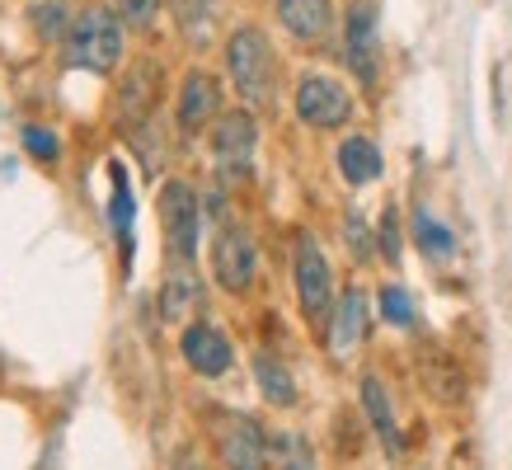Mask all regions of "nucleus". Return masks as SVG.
Listing matches in <instances>:
<instances>
[{
    "mask_svg": "<svg viewBox=\"0 0 512 470\" xmlns=\"http://www.w3.org/2000/svg\"><path fill=\"white\" fill-rule=\"evenodd\" d=\"M226 71H231L235 94L245 99L249 109H264L278 99V57H273V43H268L264 29L254 24H240L226 38Z\"/></svg>",
    "mask_w": 512,
    "mask_h": 470,
    "instance_id": "nucleus-1",
    "label": "nucleus"
},
{
    "mask_svg": "<svg viewBox=\"0 0 512 470\" xmlns=\"http://www.w3.org/2000/svg\"><path fill=\"white\" fill-rule=\"evenodd\" d=\"M123 29V15H113L109 5H85L66 33V66L90 71V76H109L123 62Z\"/></svg>",
    "mask_w": 512,
    "mask_h": 470,
    "instance_id": "nucleus-2",
    "label": "nucleus"
},
{
    "mask_svg": "<svg viewBox=\"0 0 512 470\" xmlns=\"http://www.w3.org/2000/svg\"><path fill=\"white\" fill-rule=\"evenodd\" d=\"M160 231H165L170 264H193V259H198L202 198L188 179H165V184H160Z\"/></svg>",
    "mask_w": 512,
    "mask_h": 470,
    "instance_id": "nucleus-3",
    "label": "nucleus"
},
{
    "mask_svg": "<svg viewBox=\"0 0 512 470\" xmlns=\"http://www.w3.org/2000/svg\"><path fill=\"white\" fill-rule=\"evenodd\" d=\"M292 278H296V301H301V315L315 320V325H329V311H334V268H329L325 250L315 235H296L292 250Z\"/></svg>",
    "mask_w": 512,
    "mask_h": 470,
    "instance_id": "nucleus-4",
    "label": "nucleus"
},
{
    "mask_svg": "<svg viewBox=\"0 0 512 470\" xmlns=\"http://www.w3.org/2000/svg\"><path fill=\"white\" fill-rule=\"evenodd\" d=\"M212 278L231 297L254 292V282H259V245H254V235L245 226L226 221L217 231V240H212Z\"/></svg>",
    "mask_w": 512,
    "mask_h": 470,
    "instance_id": "nucleus-5",
    "label": "nucleus"
},
{
    "mask_svg": "<svg viewBox=\"0 0 512 470\" xmlns=\"http://www.w3.org/2000/svg\"><path fill=\"white\" fill-rule=\"evenodd\" d=\"M254 151H259V123L249 109L221 113L212 123V160H217V174L240 184L249 170H254Z\"/></svg>",
    "mask_w": 512,
    "mask_h": 470,
    "instance_id": "nucleus-6",
    "label": "nucleus"
},
{
    "mask_svg": "<svg viewBox=\"0 0 512 470\" xmlns=\"http://www.w3.org/2000/svg\"><path fill=\"white\" fill-rule=\"evenodd\" d=\"M292 109L296 118L306 127H315V132H334V127H343L348 118H353V94H348V85H339L334 76H301L296 80V94H292Z\"/></svg>",
    "mask_w": 512,
    "mask_h": 470,
    "instance_id": "nucleus-7",
    "label": "nucleus"
},
{
    "mask_svg": "<svg viewBox=\"0 0 512 470\" xmlns=\"http://www.w3.org/2000/svg\"><path fill=\"white\" fill-rule=\"evenodd\" d=\"M268 433L249 414H226L217 423V452L226 470H268Z\"/></svg>",
    "mask_w": 512,
    "mask_h": 470,
    "instance_id": "nucleus-8",
    "label": "nucleus"
},
{
    "mask_svg": "<svg viewBox=\"0 0 512 470\" xmlns=\"http://www.w3.org/2000/svg\"><path fill=\"white\" fill-rule=\"evenodd\" d=\"M343 62L362 85H376V71H381V47H376V5L372 0H357L348 10V24H343Z\"/></svg>",
    "mask_w": 512,
    "mask_h": 470,
    "instance_id": "nucleus-9",
    "label": "nucleus"
},
{
    "mask_svg": "<svg viewBox=\"0 0 512 470\" xmlns=\"http://www.w3.org/2000/svg\"><path fill=\"white\" fill-rule=\"evenodd\" d=\"M217 118H221V85H217V76H207V71H188L184 85H179V104H174V123H179V132L198 137L202 127H212Z\"/></svg>",
    "mask_w": 512,
    "mask_h": 470,
    "instance_id": "nucleus-10",
    "label": "nucleus"
},
{
    "mask_svg": "<svg viewBox=\"0 0 512 470\" xmlns=\"http://www.w3.org/2000/svg\"><path fill=\"white\" fill-rule=\"evenodd\" d=\"M179 353L198 376H226L235 367V348L212 320H193L179 339Z\"/></svg>",
    "mask_w": 512,
    "mask_h": 470,
    "instance_id": "nucleus-11",
    "label": "nucleus"
},
{
    "mask_svg": "<svg viewBox=\"0 0 512 470\" xmlns=\"http://www.w3.org/2000/svg\"><path fill=\"white\" fill-rule=\"evenodd\" d=\"M367 325H372V301H367L362 287H348L334 301V311H329V348H334V358L357 353L362 339H367Z\"/></svg>",
    "mask_w": 512,
    "mask_h": 470,
    "instance_id": "nucleus-12",
    "label": "nucleus"
},
{
    "mask_svg": "<svg viewBox=\"0 0 512 470\" xmlns=\"http://www.w3.org/2000/svg\"><path fill=\"white\" fill-rule=\"evenodd\" d=\"M156 104H160V62H137L123 80V94H118V113H123L127 132L156 123Z\"/></svg>",
    "mask_w": 512,
    "mask_h": 470,
    "instance_id": "nucleus-13",
    "label": "nucleus"
},
{
    "mask_svg": "<svg viewBox=\"0 0 512 470\" xmlns=\"http://www.w3.org/2000/svg\"><path fill=\"white\" fill-rule=\"evenodd\" d=\"M109 226H113V240L123 245V268H132V245H137V198H132V179H127L123 160H109Z\"/></svg>",
    "mask_w": 512,
    "mask_h": 470,
    "instance_id": "nucleus-14",
    "label": "nucleus"
},
{
    "mask_svg": "<svg viewBox=\"0 0 512 470\" xmlns=\"http://www.w3.org/2000/svg\"><path fill=\"white\" fill-rule=\"evenodd\" d=\"M278 19L296 43H320L334 29V0H278Z\"/></svg>",
    "mask_w": 512,
    "mask_h": 470,
    "instance_id": "nucleus-15",
    "label": "nucleus"
},
{
    "mask_svg": "<svg viewBox=\"0 0 512 470\" xmlns=\"http://www.w3.org/2000/svg\"><path fill=\"white\" fill-rule=\"evenodd\" d=\"M202 306V278L193 264H170L165 287H160V315L165 320H188Z\"/></svg>",
    "mask_w": 512,
    "mask_h": 470,
    "instance_id": "nucleus-16",
    "label": "nucleus"
},
{
    "mask_svg": "<svg viewBox=\"0 0 512 470\" xmlns=\"http://www.w3.org/2000/svg\"><path fill=\"white\" fill-rule=\"evenodd\" d=\"M339 174L343 184H372V179H381V170H386V160H381V146H376L372 137H343L339 141Z\"/></svg>",
    "mask_w": 512,
    "mask_h": 470,
    "instance_id": "nucleus-17",
    "label": "nucleus"
},
{
    "mask_svg": "<svg viewBox=\"0 0 512 470\" xmlns=\"http://www.w3.org/2000/svg\"><path fill=\"white\" fill-rule=\"evenodd\" d=\"M362 409H367V419H372V428L381 433V442H386L390 452L400 456V452H404V438H400V423H395V405H390L386 381H381L376 372L362 376Z\"/></svg>",
    "mask_w": 512,
    "mask_h": 470,
    "instance_id": "nucleus-18",
    "label": "nucleus"
},
{
    "mask_svg": "<svg viewBox=\"0 0 512 470\" xmlns=\"http://www.w3.org/2000/svg\"><path fill=\"white\" fill-rule=\"evenodd\" d=\"M409 235H414V245H419L423 259H437V264H442V259H451V254H456V235H451V226H442L428 207H414Z\"/></svg>",
    "mask_w": 512,
    "mask_h": 470,
    "instance_id": "nucleus-19",
    "label": "nucleus"
},
{
    "mask_svg": "<svg viewBox=\"0 0 512 470\" xmlns=\"http://www.w3.org/2000/svg\"><path fill=\"white\" fill-rule=\"evenodd\" d=\"M254 381H259V395H264L268 405H278V409L296 405V381L273 353H259V358H254Z\"/></svg>",
    "mask_w": 512,
    "mask_h": 470,
    "instance_id": "nucleus-20",
    "label": "nucleus"
},
{
    "mask_svg": "<svg viewBox=\"0 0 512 470\" xmlns=\"http://www.w3.org/2000/svg\"><path fill=\"white\" fill-rule=\"evenodd\" d=\"M170 5L188 43H207L212 38V29H217V0H170Z\"/></svg>",
    "mask_w": 512,
    "mask_h": 470,
    "instance_id": "nucleus-21",
    "label": "nucleus"
},
{
    "mask_svg": "<svg viewBox=\"0 0 512 470\" xmlns=\"http://www.w3.org/2000/svg\"><path fill=\"white\" fill-rule=\"evenodd\" d=\"M268 470H315V447L301 433H278L268 442Z\"/></svg>",
    "mask_w": 512,
    "mask_h": 470,
    "instance_id": "nucleus-22",
    "label": "nucleus"
},
{
    "mask_svg": "<svg viewBox=\"0 0 512 470\" xmlns=\"http://www.w3.org/2000/svg\"><path fill=\"white\" fill-rule=\"evenodd\" d=\"M376 311H381V320L395 329H414L419 325V311H414V297L404 292L400 282H386L381 292H376Z\"/></svg>",
    "mask_w": 512,
    "mask_h": 470,
    "instance_id": "nucleus-23",
    "label": "nucleus"
},
{
    "mask_svg": "<svg viewBox=\"0 0 512 470\" xmlns=\"http://www.w3.org/2000/svg\"><path fill=\"white\" fill-rule=\"evenodd\" d=\"M19 141H24V151H29L33 160H47V165H57V160H62V141H57L52 127L29 123L24 132H19Z\"/></svg>",
    "mask_w": 512,
    "mask_h": 470,
    "instance_id": "nucleus-24",
    "label": "nucleus"
},
{
    "mask_svg": "<svg viewBox=\"0 0 512 470\" xmlns=\"http://www.w3.org/2000/svg\"><path fill=\"white\" fill-rule=\"evenodd\" d=\"M33 29L47 33V38H62V43H66L71 19H66V5H62V0H38V5H33Z\"/></svg>",
    "mask_w": 512,
    "mask_h": 470,
    "instance_id": "nucleus-25",
    "label": "nucleus"
},
{
    "mask_svg": "<svg viewBox=\"0 0 512 470\" xmlns=\"http://www.w3.org/2000/svg\"><path fill=\"white\" fill-rule=\"evenodd\" d=\"M400 245H404V235H400V212H395V207H386V217H381V226H376V250L386 254L390 264H400Z\"/></svg>",
    "mask_w": 512,
    "mask_h": 470,
    "instance_id": "nucleus-26",
    "label": "nucleus"
},
{
    "mask_svg": "<svg viewBox=\"0 0 512 470\" xmlns=\"http://www.w3.org/2000/svg\"><path fill=\"white\" fill-rule=\"evenodd\" d=\"M118 15H123V24L127 29H151L156 24V15H160V0H118Z\"/></svg>",
    "mask_w": 512,
    "mask_h": 470,
    "instance_id": "nucleus-27",
    "label": "nucleus"
},
{
    "mask_svg": "<svg viewBox=\"0 0 512 470\" xmlns=\"http://www.w3.org/2000/svg\"><path fill=\"white\" fill-rule=\"evenodd\" d=\"M348 245H353L362 259L372 254V245H367V226H362V217H348Z\"/></svg>",
    "mask_w": 512,
    "mask_h": 470,
    "instance_id": "nucleus-28",
    "label": "nucleus"
},
{
    "mask_svg": "<svg viewBox=\"0 0 512 470\" xmlns=\"http://www.w3.org/2000/svg\"><path fill=\"white\" fill-rule=\"evenodd\" d=\"M174 470H202V461H193V456H184V461H179V466Z\"/></svg>",
    "mask_w": 512,
    "mask_h": 470,
    "instance_id": "nucleus-29",
    "label": "nucleus"
}]
</instances>
